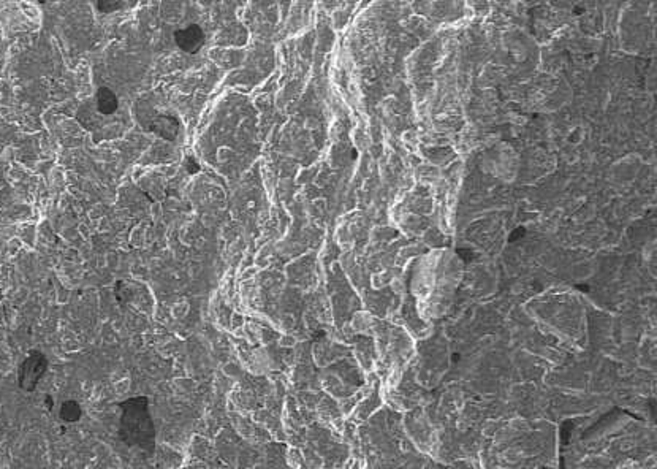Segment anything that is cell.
<instances>
[{"label":"cell","mask_w":657,"mask_h":469,"mask_svg":"<svg viewBox=\"0 0 657 469\" xmlns=\"http://www.w3.org/2000/svg\"><path fill=\"white\" fill-rule=\"evenodd\" d=\"M46 369V360L41 354H35L24 362L21 368V384L26 388H32Z\"/></svg>","instance_id":"1"},{"label":"cell","mask_w":657,"mask_h":469,"mask_svg":"<svg viewBox=\"0 0 657 469\" xmlns=\"http://www.w3.org/2000/svg\"><path fill=\"white\" fill-rule=\"evenodd\" d=\"M176 43L178 46L184 49L185 53H197L198 49L203 46L204 43V34L197 24H192L182 30L176 32Z\"/></svg>","instance_id":"2"},{"label":"cell","mask_w":657,"mask_h":469,"mask_svg":"<svg viewBox=\"0 0 657 469\" xmlns=\"http://www.w3.org/2000/svg\"><path fill=\"white\" fill-rule=\"evenodd\" d=\"M97 105H98V110H100L103 114H109L117 108V97L109 89L103 88L98 91Z\"/></svg>","instance_id":"3"}]
</instances>
